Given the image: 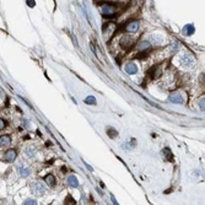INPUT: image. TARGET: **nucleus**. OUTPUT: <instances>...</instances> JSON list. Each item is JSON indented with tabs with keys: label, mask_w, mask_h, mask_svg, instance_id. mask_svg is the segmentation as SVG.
Here are the masks:
<instances>
[{
	"label": "nucleus",
	"mask_w": 205,
	"mask_h": 205,
	"mask_svg": "<svg viewBox=\"0 0 205 205\" xmlns=\"http://www.w3.org/2000/svg\"><path fill=\"white\" fill-rule=\"evenodd\" d=\"M138 28H139V22H138V21H130V22L127 23V26H125V31L129 32V33L136 32Z\"/></svg>",
	"instance_id": "20e7f679"
},
{
	"label": "nucleus",
	"mask_w": 205,
	"mask_h": 205,
	"mask_svg": "<svg viewBox=\"0 0 205 205\" xmlns=\"http://www.w3.org/2000/svg\"><path fill=\"white\" fill-rule=\"evenodd\" d=\"M115 10H117V6H114L113 4H108V2H104L100 5V11L103 15V17H115Z\"/></svg>",
	"instance_id": "f257e3e1"
},
{
	"label": "nucleus",
	"mask_w": 205,
	"mask_h": 205,
	"mask_svg": "<svg viewBox=\"0 0 205 205\" xmlns=\"http://www.w3.org/2000/svg\"><path fill=\"white\" fill-rule=\"evenodd\" d=\"M68 183H69V186L73 187V188H77V187H79V181H77V178H76L75 176H70V177L68 178Z\"/></svg>",
	"instance_id": "6e6552de"
},
{
	"label": "nucleus",
	"mask_w": 205,
	"mask_h": 205,
	"mask_svg": "<svg viewBox=\"0 0 205 205\" xmlns=\"http://www.w3.org/2000/svg\"><path fill=\"white\" fill-rule=\"evenodd\" d=\"M20 174H21V177H23V178H26V177H28L30 174H31V171H30V168H27V167H23V166H20Z\"/></svg>",
	"instance_id": "1a4fd4ad"
},
{
	"label": "nucleus",
	"mask_w": 205,
	"mask_h": 205,
	"mask_svg": "<svg viewBox=\"0 0 205 205\" xmlns=\"http://www.w3.org/2000/svg\"><path fill=\"white\" fill-rule=\"evenodd\" d=\"M108 133H109L108 135H109L111 138H115V136H117V132H115V130L113 132V130H111V129H109V130H108Z\"/></svg>",
	"instance_id": "a211bd4d"
},
{
	"label": "nucleus",
	"mask_w": 205,
	"mask_h": 205,
	"mask_svg": "<svg viewBox=\"0 0 205 205\" xmlns=\"http://www.w3.org/2000/svg\"><path fill=\"white\" fill-rule=\"evenodd\" d=\"M16 150H14V149H10V150H7L6 153H5V160L7 161V162H14L15 160H16Z\"/></svg>",
	"instance_id": "423d86ee"
},
{
	"label": "nucleus",
	"mask_w": 205,
	"mask_h": 205,
	"mask_svg": "<svg viewBox=\"0 0 205 205\" xmlns=\"http://www.w3.org/2000/svg\"><path fill=\"white\" fill-rule=\"evenodd\" d=\"M35 154H36V150H35L32 146H28V148L25 149V155H26L27 157H33Z\"/></svg>",
	"instance_id": "ddd939ff"
},
{
	"label": "nucleus",
	"mask_w": 205,
	"mask_h": 205,
	"mask_svg": "<svg viewBox=\"0 0 205 205\" xmlns=\"http://www.w3.org/2000/svg\"><path fill=\"white\" fill-rule=\"evenodd\" d=\"M31 189H32V193L36 194V195H43V193L46 192V186L37 181V182H33L32 186H31Z\"/></svg>",
	"instance_id": "f03ea898"
},
{
	"label": "nucleus",
	"mask_w": 205,
	"mask_h": 205,
	"mask_svg": "<svg viewBox=\"0 0 205 205\" xmlns=\"http://www.w3.org/2000/svg\"><path fill=\"white\" fill-rule=\"evenodd\" d=\"M23 204L25 205H35V204H37V202L33 200V199H26V200L23 202Z\"/></svg>",
	"instance_id": "dca6fc26"
},
{
	"label": "nucleus",
	"mask_w": 205,
	"mask_h": 205,
	"mask_svg": "<svg viewBox=\"0 0 205 205\" xmlns=\"http://www.w3.org/2000/svg\"><path fill=\"white\" fill-rule=\"evenodd\" d=\"M11 143V139L9 135H2L0 136V146H4V145H10Z\"/></svg>",
	"instance_id": "9d476101"
},
{
	"label": "nucleus",
	"mask_w": 205,
	"mask_h": 205,
	"mask_svg": "<svg viewBox=\"0 0 205 205\" xmlns=\"http://www.w3.org/2000/svg\"><path fill=\"white\" fill-rule=\"evenodd\" d=\"M125 71H127L128 74H130V75H134V74L138 73V66H136L134 63H128V64L125 65Z\"/></svg>",
	"instance_id": "0eeeda50"
},
{
	"label": "nucleus",
	"mask_w": 205,
	"mask_h": 205,
	"mask_svg": "<svg viewBox=\"0 0 205 205\" xmlns=\"http://www.w3.org/2000/svg\"><path fill=\"white\" fill-rule=\"evenodd\" d=\"M181 61H182V64L184 65V66H193L194 65V58L192 56V55H189V54H186V55H183L182 56V59H181Z\"/></svg>",
	"instance_id": "39448f33"
},
{
	"label": "nucleus",
	"mask_w": 205,
	"mask_h": 205,
	"mask_svg": "<svg viewBox=\"0 0 205 205\" xmlns=\"http://www.w3.org/2000/svg\"><path fill=\"white\" fill-rule=\"evenodd\" d=\"M169 101L173 103L182 104V103L186 102V98H184V96H183L182 94H179V92H172V94L169 95Z\"/></svg>",
	"instance_id": "7ed1b4c3"
},
{
	"label": "nucleus",
	"mask_w": 205,
	"mask_h": 205,
	"mask_svg": "<svg viewBox=\"0 0 205 205\" xmlns=\"http://www.w3.org/2000/svg\"><path fill=\"white\" fill-rule=\"evenodd\" d=\"M199 104H200V109H202V111H204V98H203V100H200V103H199Z\"/></svg>",
	"instance_id": "aec40b11"
},
{
	"label": "nucleus",
	"mask_w": 205,
	"mask_h": 205,
	"mask_svg": "<svg viewBox=\"0 0 205 205\" xmlns=\"http://www.w3.org/2000/svg\"><path fill=\"white\" fill-rule=\"evenodd\" d=\"M85 103H86V104H90V106H94V104H96V98H95L94 96H87V97L85 98Z\"/></svg>",
	"instance_id": "2eb2a0df"
},
{
	"label": "nucleus",
	"mask_w": 205,
	"mask_h": 205,
	"mask_svg": "<svg viewBox=\"0 0 205 205\" xmlns=\"http://www.w3.org/2000/svg\"><path fill=\"white\" fill-rule=\"evenodd\" d=\"M138 48H139V51H148V49H149V48H150V43H149V42H146V41H145V42H140V43H139V46H138Z\"/></svg>",
	"instance_id": "4468645a"
},
{
	"label": "nucleus",
	"mask_w": 205,
	"mask_h": 205,
	"mask_svg": "<svg viewBox=\"0 0 205 205\" xmlns=\"http://www.w3.org/2000/svg\"><path fill=\"white\" fill-rule=\"evenodd\" d=\"M5 127H6V122H5L2 118H0V130H1V129H4Z\"/></svg>",
	"instance_id": "f3484780"
},
{
	"label": "nucleus",
	"mask_w": 205,
	"mask_h": 205,
	"mask_svg": "<svg viewBox=\"0 0 205 205\" xmlns=\"http://www.w3.org/2000/svg\"><path fill=\"white\" fill-rule=\"evenodd\" d=\"M44 181H46V183H48L49 186H54V184H55V177H54L53 174H51V173L44 177Z\"/></svg>",
	"instance_id": "f8f14e48"
},
{
	"label": "nucleus",
	"mask_w": 205,
	"mask_h": 205,
	"mask_svg": "<svg viewBox=\"0 0 205 205\" xmlns=\"http://www.w3.org/2000/svg\"><path fill=\"white\" fill-rule=\"evenodd\" d=\"M28 1V4L31 5V7H33V0H27Z\"/></svg>",
	"instance_id": "412c9836"
},
{
	"label": "nucleus",
	"mask_w": 205,
	"mask_h": 205,
	"mask_svg": "<svg viewBox=\"0 0 205 205\" xmlns=\"http://www.w3.org/2000/svg\"><path fill=\"white\" fill-rule=\"evenodd\" d=\"M163 153H166V154H165V156H167V157H168V160H172V156H171V151H169V150H168V149H166V150H163Z\"/></svg>",
	"instance_id": "6ab92c4d"
},
{
	"label": "nucleus",
	"mask_w": 205,
	"mask_h": 205,
	"mask_svg": "<svg viewBox=\"0 0 205 205\" xmlns=\"http://www.w3.org/2000/svg\"><path fill=\"white\" fill-rule=\"evenodd\" d=\"M183 32H184L186 36H190V35L194 33V27H193L192 25H187V26L183 28Z\"/></svg>",
	"instance_id": "9b49d317"
}]
</instances>
